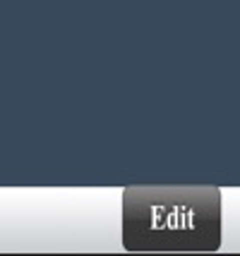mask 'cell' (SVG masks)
<instances>
[{
  "label": "cell",
  "mask_w": 240,
  "mask_h": 256,
  "mask_svg": "<svg viewBox=\"0 0 240 256\" xmlns=\"http://www.w3.org/2000/svg\"><path fill=\"white\" fill-rule=\"evenodd\" d=\"M123 194L130 252H214L221 244L216 187H127Z\"/></svg>",
  "instance_id": "6da1fadb"
}]
</instances>
